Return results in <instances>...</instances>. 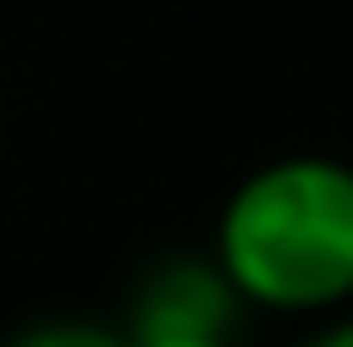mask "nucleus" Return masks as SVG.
Returning <instances> with one entry per match:
<instances>
[{
	"instance_id": "nucleus-1",
	"label": "nucleus",
	"mask_w": 353,
	"mask_h": 347,
	"mask_svg": "<svg viewBox=\"0 0 353 347\" xmlns=\"http://www.w3.org/2000/svg\"><path fill=\"white\" fill-rule=\"evenodd\" d=\"M211 261L254 310L323 317L353 304V161H261L223 199Z\"/></svg>"
},
{
	"instance_id": "nucleus-2",
	"label": "nucleus",
	"mask_w": 353,
	"mask_h": 347,
	"mask_svg": "<svg viewBox=\"0 0 353 347\" xmlns=\"http://www.w3.org/2000/svg\"><path fill=\"white\" fill-rule=\"evenodd\" d=\"M242 298L217 273V261H161L130 304L124 341H230Z\"/></svg>"
},
{
	"instance_id": "nucleus-3",
	"label": "nucleus",
	"mask_w": 353,
	"mask_h": 347,
	"mask_svg": "<svg viewBox=\"0 0 353 347\" xmlns=\"http://www.w3.org/2000/svg\"><path fill=\"white\" fill-rule=\"evenodd\" d=\"M6 347H130V341L112 335V329H99V323L62 317V323H31V329H19Z\"/></svg>"
},
{
	"instance_id": "nucleus-4",
	"label": "nucleus",
	"mask_w": 353,
	"mask_h": 347,
	"mask_svg": "<svg viewBox=\"0 0 353 347\" xmlns=\"http://www.w3.org/2000/svg\"><path fill=\"white\" fill-rule=\"evenodd\" d=\"M304 347H353V317H341V323H329L323 335H310Z\"/></svg>"
},
{
	"instance_id": "nucleus-5",
	"label": "nucleus",
	"mask_w": 353,
	"mask_h": 347,
	"mask_svg": "<svg viewBox=\"0 0 353 347\" xmlns=\"http://www.w3.org/2000/svg\"><path fill=\"white\" fill-rule=\"evenodd\" d=\"M130 347H230V341H130Z\"/></svg>"
}]
</instances>
